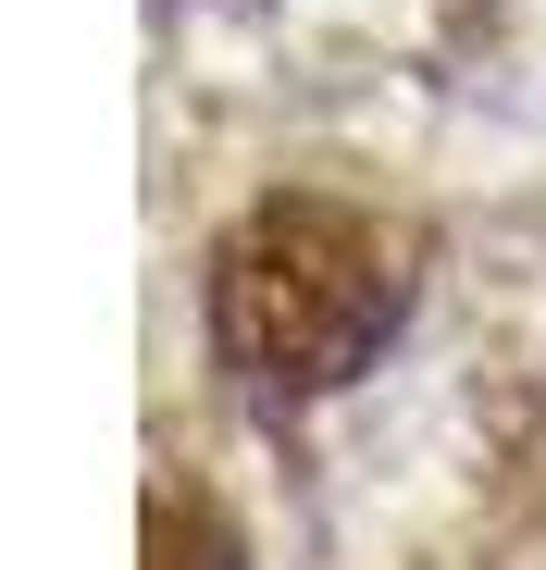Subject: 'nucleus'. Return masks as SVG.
Wrapping results in <instances>:
<instances>
[{
    "label": "nucleus",
    "instance_id": "f03ea898",
    "mask_svg": "<svg viewBox=\"0 0 546 570\" xmlns=\"http://www.w3.org/2000/svg\"><path fill=\"white\" fill-rule=\"evenodd\" d=\"M149 570H248L224 497H199V484H149Z\"/></svg>",
    "mask_w": 546,
    "mask_h": 570
},
{
    "label": "nucleus",
    "instance_id": "f257e3e1",
    "mask_svg": "<svg viewBox=\"0 0 546 570\" xmlns=\"http://www.w3.org/2000/svg\"><path fill=\"white\" fill-rule=\"evenodd\" d=\"M398 323H410L398 236L360 199H323V186L248 199L212 236V261H199V335H212L224 385L248 410H323V397H348L360 372L386 360Z\"/></svg>",
    "mask_w": 546,
    "mask_h": 570
}]
</instances>
